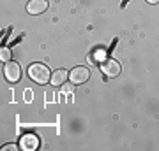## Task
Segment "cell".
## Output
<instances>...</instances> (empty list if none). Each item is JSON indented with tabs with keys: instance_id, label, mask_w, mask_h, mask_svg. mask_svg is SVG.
<instances>
[{
	"instance_id": "obj_8",
	"label": "cell",
	"mask_w": 159,
	"mask_h": 151,
	"mask_svg": "<svg viewBox=\"0 0 159 151\" xmlns=\"http://www.w3.org/2000/svg\"><path fill=\"white\" fill-rule=\"evenodd\" d=\"M0 58H2V62H9V60H11V51H9V48H4V46H2V49H0Z\"/></svg>"
},
{
	"instance_id": "obj_4",
	"label": "cell",
	"mask_w": 159,
	"mask_h": 151,
	"mask_svg": "<svg viewBox=\"0 0 159 151\" xmlns=\"http://www.w3.org/2000/svg\"><path fill=\"white\" fill-rule=\"evenodd\" d=\"M101 70L104 76H108V78H115V76H119L120 74V63L117 60H106V62L101 65Z\"/></svg>"
},
{
	"instance_id": "obj_10",
	"label": "cell",
	"mask_w": 159,
	"mask_h": 151,
	"mask_svg": "<svg viewBox=\"0 0 159 151\" xmlns=\"http://www.w3.org/2000/svg\"><path fill=\"white\" fill-rule=\"evenodd\" d=\"M2 149H4V151H14V149H18V146H14V144H7V146H4Z\"/></svg>"
},
{
	"instance_id": "obj_11",
	"label": "cell",
	"mask_w": 159,
	"mask_h": 151,
	"mask_svg": "<svg viewBox=\"0 0 159 151\" xmlns=\"http://www.w3.org/2000/svg\"><path fill=\"white\" fill-rule=\"evenodd\" d=\"M147 2H148V4H157L159 0H147Z\"/></svg>"
},
{
	"instance_id": "obj_7",
	"label": "cell",
	"mask_w": 159,
	"mask_h": 151,
	"mask_svg": "<svg viewBox=\"0 0 159 151\" xmlns=\"http://www.w3.org/2000/svg\"><path fill=\"white\" fill-rule=\"evenodd\" d=\"M67 76L69 74L66 72V70H55L53 72V76H51V84H55V86H60V84H64L66 83V79H67Z\"/></svg>"
},
{
	"instance_id": "obj_3",
	"label": "cell",
	"mask_w": 159,
	"mask_h": 151,
	"mask_svg": "<svg viewBox=\"0 0 159 151\" xmlns=\"http://www.w3.org/2000/svg\"><path fill=\"white\" fill-rule=\"evenodd\" d=\"M4 76L7 78V81L16 83L18 79L21 78L20 65H18V63H14V62H6V67H4Z\"/></svg>"
},
{
	"instance_id": "obj_9",
	"label": "cell",
	"mask_w": 159,
	"mask_h": 151,
	"mask_svg": "<svg viewBox=\"0 0 159 151\" xmlns=\"http://www.w3.org/2000/svg\"><path fill=\"white\" fill-rule=\"evenodd\" d=\"M71 91H73V86H71V84H64L62 86V93L64 95H69Z\"/></svg>"
},
{
	"instance_id": "obj_5",
	"label": "cell",
	"mask_w": 159,
	"mask_h": 151,
	"mask_svg": "<svg viewBox=\"0 0 159 151\" xmlns=\"http://www.w3.org/2000/svg\"><path fill=\"white\" fill-rule=\"evenodd\" d=\"M46 9H48V2L46 0H30L29 6H27V11L30 14H43Z\"/></svg>"
},
{
	"instance_id": "obj_6",
	"label": "cell",
	"mask_w": 159,
	"mask_h": 151,
	"mask_svg": "<svg viewBox=\"0 0 159 151\" xmlns=\"http://www.w3.org/2000/svg\"><path fill=\"white\" fill-rule=\"evenodd\" d=\"M20 144H21L23 149L32 151V149H35V148L39 146V139H37L34 134H25L21 137V141H20Z\"/></svg>"
},
{
	"instance_id": "obj_2",
	"label": "cell",
	"mask_w": 159,
	"mask_h": 151,
	"mask_svg": "<svg viewBox=\"0 0 159 151\" xmlns=\"http://www.w3.org/2000/svg\"><path fill=\"white\" fill-rule=\"evenodd\" d=\"M69 78H71V83L73 84H83L90 78V70L85 67H74L71 70V74H69Z\"/></svg>"
},
{
	"instance_id": "obj_1",
	"label": "cell",
	"mask_w": 159,
	"mask_h": 151,
	"mask_svg": "<svg viewBox=\"0 0 159 151\" xmlns=\"http://www.w3.org/2000/svg\"><path fill=\"white\" fill-rule=\"evenodd\" d=\"M29 76L37 84H46L48 81H51L50 69L46 67L44 63H32L29 67Z\"/></svg>"
}]
</instances>
